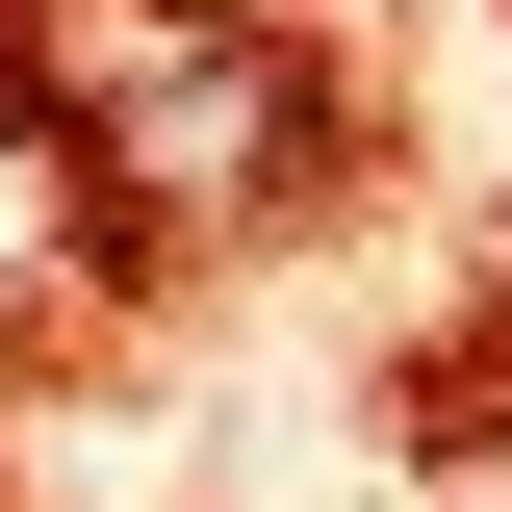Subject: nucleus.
Returning <instances> with one entry per match:
<instances>
[{
  "mask_svg": "<svg viewBox=\"0 0 512 512\" xmlns=\"http://www.w3.org/2000/svg\"><path fill=\"white\" fill-rule=\"evenodd\" d=\"M52 77H77V128H103V180L205 205V231L308 180V77L256 52V26H205V0H77V26H52Z\"/></svg>",
  "mask_w": 512,
  "mask_h": 512,
  "instance_id": "f257e3e1",
  "label": "nucleus"
}]
</instances>
